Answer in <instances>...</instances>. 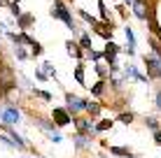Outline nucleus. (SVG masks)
Returning a JSON list of instances; mask_svg holds the SVG:
<instances>
[{"label": "nucleus", "mask_w": 161, "mask_h": 158, "mask_svg": "<svg viewBox=\"0 0 161 158\" xmlns=\"http://www.w3.org/2000/svg\"><path fill=\"white\" fill-rule=\"evenodd\" d=\"M75 81L77 84H84V61H80L75 68Z\"/></svg>", "instance_id": "obj_16"}, {"label": "nucleus", "mask_w": 161, "mask_h": 158, "mask_svg": "<svg viewBox=\"0 0 161 158\" xmlns=\"http://www.w3.org/2000/svg\"><path fill=\"white\" fill-rule=\"evenodd\" d=\"M86 58H89V61H93V63H101L103 61V51H93V49H89Z\"/></svg>", "instance_id": "obj_23"}, {"label": "nucleus", "mask_w": 161, "mask_h": 158, "mask_svg": "<svg viewBox=\"0 0 161 158\" xmlns=\"http://www.w3.org/2000/svg\"><path fill=\"white\" fill-rule=\"evenodd\" d=\"M9 12H12V16H14V21H16V19H19V16H21V9H19V5H14V3L9 5Z\"/></svg>", "instance_id": "obj_29"}, {"label": "nucleus", "mask_w": 161, "mask_h": 158, "mask_svg": "<svg viewBox=\"0 0 161 158\" xmlns=\"http://www.w3.org/2000/svg\"><path fill=\"white\" fill-rule=\"evenodd\" d=\"M9 5H12L9 0H0V7H9Z\"/></svg>", "instance_id": "obj_36"}, {"label": "nucleus", "mask_w": 161, "mask_h": 158, "mask_svg": "<svg viewBox=\"0 0 161 158\" xmlns=\"http://www.w3.org/2000/svg\"><path fill=\"white\" fill-rule=\"evenodd\" d=\"M117 12H119L121 19H126V16H129V14H126V5H117Z\"/></svg>", "instance_id": "obj_32"}, {"label": "nucleus", "mask_w": 161, "mask_h": 158, "mask_svg": "<svg viewBox=\"0 0 161 158\" xmlns=\"http://www.w3.org/2000/svg\"><path fill=\"white\" fill-rule=\"evenodd\" d=\"M16 26L21 28V33H26L28 28H33V26H35V16H33L31 12H21V16L16 19Z\"/></svg>", "instance_id": "obj_10"}, {"label": "nucleus", "mask_w": 161, "mask_h": 158, "mask_svg": "<svg viewBox=\"0 0 161 158\" xmlns=\"http://www.w3.org/2000/svg\"><path fill=\"white\" fill-rule=\"evenodd\" d=\"M16 89V74L12 68H7V65H0V91L3 93H7V91Z\"/></svg>", "instance_id": "obj_2"}, {"label": "nucleus", "mask_w": 161, "mask_h": 158, "mask_svg": "<svg viewBox=\"0 0 161 158\" xmlns=\"http://www.w3.org/2000/svg\"><path fill=\"white\" fill-rule=\"evenodd\" d=\"M52 16H54V19H58V21H63V23L68 26V28L73 30V33H77V28H75V19H73V14H70V9L65 7L63 0H54Z\"/></svg>", "instance_id": "obj_1"}, {"label": "nucleus", "mask_w": 161, "mask_h": 158, "mask_svg": "<svg viewBox=\"0 0 161 158\" xmlns=\"http://www.w3.org/2000/svg\"><path fill=\"white\" fill-rule=\"evenodd\" d=\"M131 9H133V14H136L140 21H149V19H152V9H149L147 0H133Z\"/></svg>", "instance_id": "obj_5"}, {"label": "nucleus", "mask_w": 161, "mask_h": 158, "mask_svg": "<svg viewBox=\"0 0 161 158\" xmlns=\"http://www.w3.org/2000/svg\"><path fill=\"white\" fill-rule=\"evenodd\" d=\"M52 119H54V126H70V121H73V116L65 112V107H54Z\"/></svg>", "instance_id": "obj_6"}, {"label": "nucleus", "mask_w": 161, "mask_h": 158, "mask_svg": "<svg viewBox=\"0 0 161 158\" xmlns=\"http://www.w3.org/2000/svg\"><path fill=\"white\" fill-rule=\"evenodd\" d=\"M121 51V47L117 44V42H105V49H103V54H108V56H117V54Z\"/></svg>", "instance_id": "obj_13"}, {"label": "nucleus", "mask_w": 161, "mask_h": 158, "mask_svg": "<svg viewBox=\"0 0 161 158\" xmlns=\"http://www.w3.org/2000/svg\"><path fill=\"white\" fill-rule=\"evenodd\" d=\"M35 77H37V79H40V81H47V79H49V77H47V74H44V72H42V70H35Z\"/></svg>", "instance_id": "obj_33"}, {"label": "nucleus", "mask_w": 161, "mask_h": 158, "mask_svg": "<svg viewBox=\"0 0 161 158\" xmlns=\"http://www.w3.org/2000/svg\"><path fill=\"white\" fill-rule=\"evenodd\" d=\"M84 112H86V114H89L91 119H96L98 114H101V102H86Z\"/></svg>", "instance_id": "obj_14"}, {"label": "nucleus", "mask_w": 161, "mask_h": 158, "mask_svg": "<svg viewBox=\"0 0 161 158\" xmlns=\"http://www.w3.org/2000/svg\"><path fill=\"white\" fill-rule=\"evenodd\" d=\"M19 119H21V114H19L16 107H5V110L0 112V123H5V126H14Z\"/></svg>", "instance_id": "obj_7"}, {"label": "nucleus", "mask_w": 161, "mask_h": 158, "mask_svg": "<svg viewBox=\"0 0 161 158\" xmlns=\"http://www.w3.org/2000/svg\"><path fill=\"white\" fill-rule=\"evenodd\" d=\"M31 51H33V56H42V51H44V49H42V44H40V42H33V44H31Z\"/></svg>", "instance_id": "obj_26"}, {"label": "nucleus", "mask_w": 161, "mask_h": 158, "mask_svg": "<svg viewBox=\"0 0 161 158\" xmlns=\"http://www.w3.org/2000/svg\"><path fill=\"white\" fill-rule=\"evenodd\" d=\"M75 142H77V146H86V137H84V135H77Z\"/></svg>", "instance_id": "obj_31"}, {"label": "nucleus", "mask_w": 161, "mask_h": 158, "mask_svg": "<svg viewBox=\"0 0 161 158\" xmlns=\"http://www.w3.org/2000/svg\"><path fill=\"white\" fill-rule=\"evenodd\" d=\"M77 14H80V16H82V21H86V23H89V26H91V28H93V26H96V23H98V19H93V16H91V14H89V12H86V9H77Z\"/></svg>", "instance_id": "obj_19"}, {"label": "nucleus", "mask_w": 161, "mask_h": 158, "mask_svg": "<svg viewBox=\"0 0 161 158\" xmlns=\"http://www.w3.org/2000/svg\"><path fill=\"white\" fill-rule=\"evenodd\" d=\"M68 3H73V0H68Z\"/></svg>", "instance_id": "obj_42"}, {"label": "nucleus", "mask_w": 161, "mask_h": 158, "mask_svg": "<svg viewBox=\"0 0 161 158\" xmlns=\"http://www.w3.org/2000/svg\"><path fill=\"white\" fill-rule=\"evenodd\" d=\"M110 151H112L114 156H119V158L131 156V149H129V146H110Z\"/></svg>", "instance_id": "obj_18"}, {"label": "nucleus", "mask_w": 161, "mask_h": 158, "mask_svg": "<svg viewBox=\"0 0 161 158\" xmlns=\"http://www.w3.org/2000/svg\"><path fill=\"white\" fill-rule=\"evenodd\" d=\"M33 93L40 95L42 100H52V93H49V91H40V89H35V86H33Z\"/></svg>", "instance_id": "obj_27"}, {"label": "nucleus", "mask_w": 161, "mask_h": 158, "mask_svg": "<svg viewBox=\"0 0 161 158\" xmlns=\"http://www.w3.org/2000/svg\"><path fill=\"white\" fill-rule=\"evenodd\" d=\"M14 56H16V61H28V58H31V54L26 51V49L21 47V44H16V49H14Z\"/></svg>", "instance_id": "obj_22"}, {"label": "nucleus", "mask_w": 161, "mask_h": 158, "mask_svg": "<svg viewBox=\"0 0 161 158\" xmlns=\"http://www.w3.org/2000/svg\"><path fill=\"white\" fill-rule=\"evenodd\" d=\"M114 23H103V21H98L96 26H93V33H96L98 37H103L105 42H110L112 40V35H114Z\"/></svg>", "instance_id": "obj_8"}, {"label": "nucleus", "mask_w": 161, "mask_h": 158, "mask_svg": "<svg viewBox=\"0 0 161 158\" xmlns=\"http://www.w3.org/2000/svg\"><path fill=\"white\" fill-rule=\"evenodd\" d=\"M124 35H126V42H129L126 54H129V56H133V54H136V33H133L131 26H126V28H124Z\"/></svg>", "instance_id": "obj_12"}, {"label": "nucleus", "mask_w": 161, "mask_h": 158, "mask_svg": "<svg viewBox=\"0 0 161 158\" xmlns=\"http://www.w3.org/2000/svg\"><path fill=\"white\" fill-rule=\"evenodd\" d=\"M65 51H68V56L77 58V61H86V54L82 51V47L77 44L75 40H68V42H65Z\"/></svg>", "instance_id": "obj_9"}, {"label": "nucleus", "mask_w": 161, "mask_h": 158, "mask_svg": "<svg viewBox=\"0 0 161 158\" xmlns=\"http://www.w3.org/2000/svg\"><path fill=\"white\" fill-rule=\"evenodd\" d=\"M103 91H105V79H98L96 84L91 86V93L96 95V98H101V95H103Z\"/></svg>", "instance_id": "obj_21"}, {"label": "nucleus", "mask_w": 161, "mask_h": 158, "mask_svg": "<svg viewBox=\"0 0 161 158\" xmlns=\"http://www.w3.org/2000/svg\"><path fill=\"white\" fill-rule=\"evenodd\" d=\"M9 3H14V5H19V3H21V0H9Z\"/></svg>", "instance_id": "obj_40"}, {"label": "nucleus", "mask_w": 161, "mask_h": 158, "mask_svg": "<svg viewBox=\"0 0 161 158\" xmlns=\"http://www.w3.org/2000/svg\"><path fill=\"white\" fill-rule=\"evenodd\" d=\"M124 77H133L136 81H142V84H147V81H149L145 74H142L140 70L136 68V65H126V68H124Z\"/></svg>", "instance_id": "obj_11"}, {"label": "nucleus", "mask_w": 161, "mask_h": 158, "mask_svg": "<svg viewBox=\"0 0 161 158\" xmlns=\"http://www.w3.org/2000/svg\"><path fill=\"white\" fill-rule=\"evenodd\" d=\"M77 44H80L82 47V51H89V49H91V44H93V42H91V35H89V33H82V35H80V42H77Z\"/></svg>", "instance_id": "obj_15"}, {"label": "nucleus", "mask_w": 161, "mask_h": 158, "mask_svg": "<svg viewBox=\"0 0 161 158\" xmlns=\"http://www.w3.org/2000/svg\"><path fill=\"white\" fill-rule=\"evenodd\" d=\"M52 140L54 142H61V133H52Z\"/></svg>", "instance_id": "obj_35"}, {"label": "nucleus", "mask_w": 161, "mask_h": 158, "mask_svg": "<svg viewBox=\"0 0 161 158\" xmlns=\"http://www.w3.org/2000/svg\"><path fill=\"white\" fill-rule=\"evenodd\" d=\"M5 35H7L9 40L14 42V44H21V33H9V30H7V33H5Z\"/></svg>", "instance_id": "obj_28"}, {"label": "nucleus", "mask_w": 161, "mask_h": 158, "mask_svg": "<svg viewBox=\"0 0 161 158\" xmlns=\"http://www.w3.org/2000/svg\"><path fill=\"white\" fill-rule=\"evenodd\" d=\"M40 70H42V72H44V74H47V77H52V79H54V77H56V68H54V63H49V61H44Z\"/></svg>", "instance_id": "obj_17"}, {"label": "nucleus", "mask_w": 161, "mask_h": 158, "mask_svg": "<svg viewBox=\"0 0 161 158\" xmlns=\"http://www.w3.org/2000/svg\"><path fill=\"white\" fill-rule=\"evenodd\" d=\"M96 72H98V79H105V77H108V72H105V68H103L101 63H96Z\"/></svg>", "instance_id": "obj_30"}, {"label": "nucleus", "mask_w": 161, "mask_h": 158, "mask_svg": "<svg viewBox=\"0 0 161 158\" xmlns=\"http://www.w3.org/2000/svg\"><path fill=\"white\" fill-rule=\"evenodd\" d=\"M65 112L70 114V116H77L80 112H84V107H86V100L84 98H80V95H75V93H65Z\"/></svg>", "instance_id": "obj_3"}, {"label": "nucleus", "mask_w": 161, "mask_h": 158, "mask_svg": "<svg viewBox=\"0 0 161 158\" xmlns=\"http://www.w3.org/2000/svg\"><path fill=\"white\" fill-rule=\"evenodd\" d=\"M145 77L147 79H161V61L157 56H145Z\"/></svg>", "instance_id": "obj_4"}, {"label": "nucleus", "mask_w": 161, "mask_h": 158, "mask_svg": "<svg viewBox=\"0 0 161 158\" xmlns=\"http://www.w3.org/2000/svg\"><path fill=\"white\" fill-rule=\"evenodd\" d=\"M145 123H147L149 130H159V121H157L154 116H145Z\"/></svg>", "instance_id": "obj_25"}, {"label": "nucleus", "mask_w": 161, "mask_h": 158, "mask_svg": "<svg viewBox=\"0 0 161 158\" xmlns=\"http://www.w3.org/2000/svg\"><path fill=\"white\" fill-rule=\"evenodd\" d=\"M157 107H159V110H161V91H159V93H157Z\"/></svg>", "instance_id": "obj_37"}, {"label": "nucleus", "mask_w": 161, "mask_h": 158, "mask_svg": "<svg viewBox=\"0 0 161 158\" xmlns=\"http://www.w3.org/2000/svg\"><path fill=\"white\" fill-rule=\"evenodd\" d=\"M133 119H136V114H133V112H121L119 114V121L121 123H133Z\"/></svg>", "instance_id": "obj_24"}, {"label": "nucleus", "mask_w": 161, "mask_h": 158, "mask_svg": "<svg viewBox=\"0 0 161 158\" xmlns=\"http://www.w3.org/2000/svg\"><path fill=\"white\" fill-rule=\"evenodd\" d=\"M124 3H126V7H131V5H133V0H124Z\"/></svg>", "instance_id": "obj_39"}, {"label": "nucleus", "mask_w": 161, "mask_h": 158, "mask_svg": "<svg viewBox=\"0 0 161 158\" xmlns=\"http://www.w3.org/2000/svg\"><path fill=\"white\" fill-rule=\"evenodd\" d=\"M110 128H112V121H110V119H101V121L93 126V130H98V133H105V130H110Z\"/></svg>", "instance_id": "obj_20"}, {"label": "nucleus", "mask_w": 161, "mask_h": 158, "mask_svg": "<svg viewBox=\"0 0 161 158\" xmlns=\"http://www.w3.org/2000/svg\"><path fill=\"white\" fill-rule=\"evenodd\" d=\"M126 158H133V156H126Z\"/></svg>", "instance_id": "obj_41"}, {"label": "nucleus", "mask_w": 161, "mask_h": 158, "mask_svg": "<svg viewBox=\"0 0 161 158\" xmlns=\"http://www.w3.org/2000/svg\"><path fill=\"white\" fill-rule=\"evenodd\" d=\"M0 33H7V28H5V23L0 21Z\"/></svg>", "instance_id": "obj_38"}, {"label": "nucleus", "mask_w": 161, "mask_h": 158, "mask_svg": "<svg viewBox=\"0 0 161 158\" xmlns=\"http://www.w3.org/2000/svg\"><path fill=\"white\" fill-rule=\"evenodd\" d=\"M154 142L161 146V130H154Z\"/></svg>", "instance_id": "obj_34"}]
</instances>
